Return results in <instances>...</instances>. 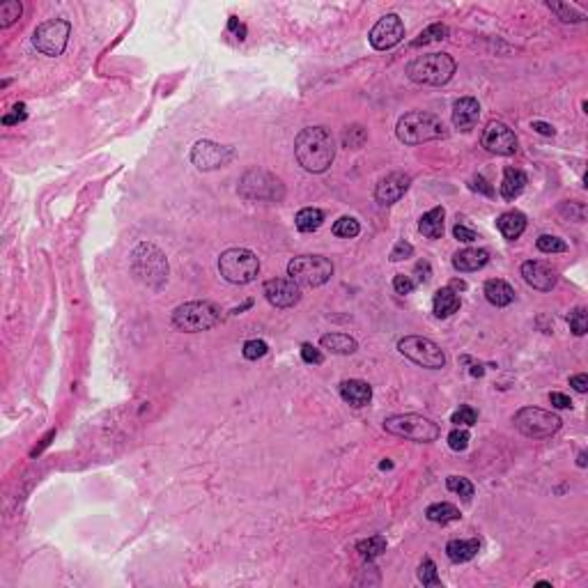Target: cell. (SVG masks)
Instances as JSON below:
<instances>
[{
    "label": "cell",
    "mask_w": 588,
    "mask_h": 588,
    "mask_svg": "<svg viewBox=\"0 0 588 588\" xmlns=\"http://www.w3.org/2000/svg\"><path fill=\"white\" fill-rule=\"evenodd\" d=\"M221 320V308L211 301H189L177 306L173 311V327L186 331V334H198L216 327Z\"/></svg>",
    "instance_id": "5"
},
{
    "label": "cell",
    "mask_w": 588,
    "mask_h": 588,
    "mask_svg": "<svg viewBox=\"0 0 588 588\" xmlns=\"http://www.w3.org/2000/svg\"><path fill=\"white\" fill-rule=\"evenodd\" d=\"M242 352H244V359L258 361V359H262V356L269 352V347H267V343H264V340H246Z\"/></svg>",
    "instance_id": "39"
},
{
    "label": "cell",
    "mask_w": 588,
    "mask_h": 588,
    "mask_svg": "<svg viewBox=\"0 0 588 588\" xmlns=\"http://www.w3.org/2000/svg\"><path fill=\"white\" fill-rule=\"evenodd\" d=\"M356 551L368 561L377 558L386 551V538L384 535H370V538H365V540H361L359 544H356Z\"/></svg>",
    "instance_id": "31"
},
{
    "label": "cell",
    "mask_w": 588,
    "mask_h": 588,
    "mask_svg": "<svg viewBox=\"0 0 588 588\" xmlns=\"http://www.w3.org/2000/svg\"><path fill=\"white\" fill-rule=\"evenodd\" d=\"M398 352L407 356L409 361H414L421 368L428 370H441L446 365V354L434 340L423 338V336H405L398 343Z\"/></svg>",
    "instance_id": "10"
},
{
    "label": "cell",
    "mask_w": 588,
    "mask_h": 588,
    "mask_svg": "<svg viewBox=\"0 0 588 588\" xmlns=\"http://www.w3.org/2000/svg\"><path fill=\"white\" fill-rule=\"evenodd\" d=\"M425 517L430 519V522L434 524H450V522H457L459 517V510L453 506V504H432L428 506V510H425Z\"/></svg>",
    "instance_id": "29"
},
{
    "label": "cell",
    "mask_w": 588,
    "mask_h": 588,
    "mask_svg": "<svg viewBox=\"0 0 588 588\" xmlns=\"http://www.w3.org/2000/svg\"><path fill=\"white\" fill-rule=\"evenodd\" d=\"M446 488L453 494H459V497L466 499V501L473 497V485L469 483L466 478H462V476H448Z\"/></svg>",
    "instance_id": "37"
},
{
    "label": "cell",
    "mask_w": 588,
    "mask_h": 588,
    "mask_svg": "<svg viewBox=\"0 0 588 588\" xmlns=\"http://www.w3.org/2000/svg\"><path fill=\"white\" fill-rule=\"evenodd\" d=\"M577 464H579V466H586V453H579V459H577Z\"/></svg>",
    "instance_id": "56"
},
{
    "label": "cell",
    "mask_w": 588,
    "mask_h": 588,
    "mask_svg": "<svg viewBox=\"0 0 588 588\" xmlns=\"http://www.w3.org/2000/svg\"><path fill=\"white\" fill-rule=\"evenodd\" d=\"M432 308L437 318H450L453 313L459 311V296L455 294L453 287H441L434 292L432 299Z\"/></svg>",
    "instance_id": "25"
},
{
    "label": "cell",
    "mask_w": 588,
    "mask_h": 588,
    "mask_svg": "<svg viewBox=\"0 0 588 588\" xmlns=\"http://www.w3.org/2000/svg\"><path fill=\"white\" fill-rule=\"evenodd\" d=\"M398 138L405 145H421L430 141H439L446 136V126L441 117L428 110H412L398 120Z\"/></svg>",
    "instance_id": "2"
},
{
    "label": "cell",
    "mask_w": 588,
    "mask_h": 588,
    "mask_svg": "<svg viewBox=\"0 0 588 588\" xmlns=\"http://www.w3.org/2000/svg\"><path fill=\"white\" fill-rule=\"evenodd\" d=\"M287 276L299 287H320L334 276V264L322 255H299L287 264Z\"/></svg>",
    "instance_id": "8"
},
{
    "label": "cell",
    "mask_w": 588,
    "mask_h": 588,
    "mask_svg": "<svg viewBox=\"0 0 588 588\" xmlns=\"http://www.w3.org/2000/svg\"><path fill=\"white\" fill-rule=\"evenodd\" d=\"M430 274H432V271H430V262L423 260V262L416 264V280H419V283H428Z\"/></svg>",
    "instance_id": "50"
},
{
    "label": "cell",
    "mask_w": 588,
    "mask_h": 588,
    "mask_svg": "<svg viewBox=\"0 0 588 588\" xmlns=\"http://www.w3.org/2000/svg\"><path fill=\"white\" fill-rule=\"evenodd\" d=\"M446 35H448V28H446L444 23H432V25H428V28H425V30L421 32L419 39L412 41V48L432 44V41H441V39H446Z\"/></svg>",
    "instance_id": "32"
},
{
    "label": "cell",
    "mask_w": 588,
    "mask_h": 588,
    "mask_svg": "<svg viewBox=\"0 0 588 588\" xmlns=\"http://www.w3.org/2000/svg\"><path fill=\"white\" fill-rule=\"evenodd\" d=\"M481 551V540L478 538H469V540H450L446 544V554L453 563H466L471 561L476 554Z\"/></svg>",
    "instance_id": "24"
},
{
    "label": "cell",
    "mask_w": 588,
    "mask_h": 588,
    "mask_svg": "<svg viewBox=\"0 0 588 588\" xmlns=\"http://www.w3.org/2000/svg\"><path fill=\"white\" fill-rule=\"evenodd\" d=\"M444 218H446L444 207H434L428 211V214L421 216L419 230L428 237V240H439V237L444 235Z\"/></svg>",
    "instance_id": "27"
},
{
    "label": "cell",
    "mask_w": 588,
    "mask_h": 588,
    "mask_svg": "<svg viewBox=\"0 0 588 588\" xmlns=\"http://www.w3.org/2000/svg\"><path fill=\"white\" fill-rule=\"evenodd\" d=\"M72 35V23L65 19H51L37 25V30L32 32V46H35L41 55L58 58L63 55L67 48V41Z\"/></svg>",
    "instance_id": "11"
},
{
    "label": "cell",
    "mask_w": 588,
    "mask_h": 588,
    "mask_svg": "<svg viewBox=\"0 0 588 588\" xmlns=\"http://www.w3.org/2000/svg\"><path fill=\"white\" fill-rule=\"evenodd\" d=\"M21 12H23V7L19 0H5V3L0 5V28H10L12 23L21 19Z\"/></svg>",
    "instance_id": "33"
},
{
    "label": "cell",
    "mask_w": 588,
    "mask_h": 588,
    "mask_svg": "<svg viewBox=\"0 0 588 588\" xmlns=\"http://www.w3.org/2000/svg\"><path fill=\"white\" fill-rule=\"evenodd\" d=\"M453 235H455V240H459V242H464V244H469V242H476L478 240V235L473 233V230H469L464 223H457L455 228H453Z\"/></svg>",
    "instance_id": "47"
},
{
    "label": "cell",
    "mask_w": 588,
    "mask_h": 588,
    "mask_svg": "<svg viewBox=\"0 0 588 588\" xmlns=\"http://www.w3.org/2000/svg\"><path fill=\"white\" fill-rule=\"evenodd\" d=\"M448 446L453 448V450H464L469 446V432L457 425V428L448 434Z\"/></svg>",
    "instance_id": "42"
},
{
    "label": "cell",
    "mask_w": 588,
    "mask_h": 588,
    "mask_svg": "<svg viewBox=\"0 0 588 588\" xmlns=\"http://www.w3.org/2000/svg\"><path fill=\"white\" fill-rule=\"evenodd\" d=\"M405 37V23L398 14H386L372 25L370 30V44L377 51H388L400 44Z\"/></svg>",
    "instance_id": "14"
},
{
    "label": "cell",
    "mask_w": 588,
    "mask_h": 588,
    "mask_svg": "<svg viewBox=\"0 0 588 588\" xmlns=\"http://www.w3.org/2000/svg\"><path fill=\"white\" fill-rule=\"evenodd\" d=\"M538 249L542 253H563V251H568V246L563 240H558V237L542 235V237H538Z\"/></svg>",
    "instance_id": "41"
},
{
    "label": "cell",
    "mask_w": 588,
    "mask_h": 588,
    "mask_svg": "<svg viewBox=\"0 0 588 588\" xmlns=\"http://www.w3.org/2000/svg\"><path fill=\"white\" fill-rule=\"evenodd\" d=\"M409 182H412V177L405 173H391L386 177H381L377 189H374V198L381 204H393L407 193Z\"/></svg>",
    "instance_id": "17"
},
{
    "label": "cell",
    "mask_w": 588,
    "mask_h": 588,
    "mask_svg": "<svg viewBox=\"0 0 588 588\" xmlns=\"http://www.w3.org/2000/svg\"><path fill=\"white\" fill-rule=\"evenodd\" d=\"M294 157L308 173H325L336 159V141L327 126H306L294 138Z\"/></svg>",
    "instance_id": "1"
},
{
    "label": "cell",
    "mask_w": 588,
    "mask_h": 588,
    "mask_svg": "<svg viewBox=\"0 0 588 588\" xmlns=\"http://www.w3.org/2000/svg\"><path fill=\"white\" fill-rule=\"evenodd\" d=\"M359 233H361L359 221L352 218V216H343V218H338L336 223H334V235H336V237H345V240H352V237H356Z\"/></svg>",
    "instance_id": "34"
},
{
    "label": "cell",
    "mask_w": 588,
    "mask_h": 588,
    "mask_svg": "<svg viewBox=\"0 0 588 588\" xmlns=\"http://www.w3.org/2000/svg\"><path fill=\"white\" fill-rule=\"evenodd\" d=\"M490 262V253L485 249H464L453 255V267L457 271H478Z\"/></svg>",
    "instance_id": "22"
},
{
    "label": "cell",
    "mask_w": 588,
    "mask_h": 588,
    "mask_svg": "<svg viewBox=\"0 0 588 588\" xmlns=\"http://www.w3.org/2000/svg\"><path fill=\"white\" fill-rule=\"evenodd\" d=\"M526 184H528V177L524 170L508 166L504 170V182H501V195H504V200L513 202L515 198H519L522 191L526 189Z\"/></svg>",
    "instance_id": "21"
},
{
    "label": "cell",
    "mask_w": 588,
    "mask_h": 588,
    "mask_svg": "<svg viewBox=\"0 0 588 588\" xmlns=\"http://www.w3.org/2000/svg\"><path fill=\"white\" fill-rule=\"evenodd\" d=\"M513 423H515V428L528 439H547L551 434H556L561 430V425H563V421H561L556 414L544 412V409H538V407L519 409Z\"/></svg>",
    "instance_id": "9"
},
{
    "label": "cell",
    "mask_w": 588,
    "mask_h": 588,
    "mask_svg": "<svg viewBox=\"0 0 588 588\" xmlns=\"http://www.w3.org/2000/svg\"><path fill=\"white\" fill-rule=\"evenodd\" d=\"M570 386H575V391H579V393H586L588 391V377L586 374H575V377H570Z\"/></svg>",
    "instance_id": "52"
},
{
    "label": "cell",
    "mask_w": 588,
    "mask_h": 588,
    "mask_svg": "<svg viewBox=\"0 0 588 588\" xmlns=\"http://www.w3.org/2000/svg\"><path fill=\"white\" fill-rule=\"evenodd\" d=\"M294 223H296V230H301V233H313V230H318L322 223H325V211L318 207H306L296 214Z\"/></svg>",
    "instance_id": "30"
},
{
    "label": "cell",
    "mask_w": 588,
    "mask_h": 588,
    "mask_svg": "<svg viewBox=\"0 0 588 588\" xmlns=\"http://www.w3.org/2000/svg\"><path fill=\"white\" fill-rule=\"evenodd\" d=\"M476 421H478V414H476V409L473 407H459L457 412L453 414V419H450V423H455V425H462V428H471V425H476Z\"/></svg>",
    "instance_id": "40"
},
{
    "label": "cell",
    "mask_w": 588,
    "mask_h": 588,
    "mask_svg": "<svg viewBox=\"0 0 588 588\" xmlns=\"http://www.w3.org/2000/svg\"><path fill=\"white\" fill-rule=\"evenodd\" d=\"M481 117V104L473 97H462L453 104V124L459 131H471Z\"/></svg>",
    "instance_id": "19"
},
{
    "label": "cell",
    "mask_w": 588,
    "mask_h": 588,
    "mask_svg": "<svg viewBox=\"0 0 588 588\" xmlns=\"http://www.w3.org/2000/svg\"><path fill=\"white\" fill-rule=\"evenodd\" d=\"M419 582L423 586H441V579L437 575V566H434L432 558H425L421 568H419Z\"/></svg>",
    "instance_id": "36"
},
{
    "label": "cell",
    "mask_w": 588,
    "mask_h": 588,
    "mask_svg": "<svg viewBox=\"0 0 588 588\" xmlns=\"http://www.w3.org/2000/svg\"><path fill=\"white\" fill-rule=\"evenodd\" d=\"M471 189H473V191H483L485 195H494V189L488 184V180H485V177H481V175L473 177V180H471Z\"/></svg>",
    "instance_id": "51"
},
{
    "label": "cell",
    "mask_w": 588,
    "mask_h": 588,
    "mask_svg": "<svg viewBox=\"0 0 588 588\" xmlns=\"http://www.w3.org/2000/svg\"><path fill=\"white\" fill-rule=\"evenodd\" d=\"M412 253H414V246L409 244V242H405V240H400L393 246V251H391V260H393V262L407 260V258H412Z\"/></svg>",
    "instance_id": "43"
},
{
    "label": "cell",
    "mask_w": 588,
    "mask_h": 588,
    "mask_svg": "<svg viewBox=\"0 0 588 588\" xmlns=\"http://www.w3.org/2000/svg\"><path fill=\"white\" fill-rule=\"evenodd\" d=\"M568 325H570V331H573L575 336H584L586 334V331H588V315H586L584 306H577V308L568 315Z\"/></svg>",
    "instance_id": "35"
},
{
    "label": "cell",
    "mask_w": 588,
    "mask_h": 588,
    "mask_svg": "<svg viewBox=\"0 0 588 588\" xmlns=\"http://www.w3.org/2000/svg\"><path fill=\"white\" fill-rule=\"evenodd\" d=\"M235 152L228 145H218L214 141H198L191 150V164L198 170H218L233 161Z\"/></svg>",
    "instance_id": "13"
},
{
    "label": "cell",
    "mask_w": 588,
    "mask_h": 588,
    "mask_svg": "<svg viewBox=\"0 0 588 588\" xmlns=\"http://www.w3.org/2000/svg\"><path fill=\"white\" fill-rule=\"evenodd\" d=\"M414 280L409 278V276H405V274H398L396 278H393V289L398 294H412L414 292Z\"/></svg>",
    "instance_id": "46"
},
{
    "label": "cell",
    "mask_w": 588,
    "mask_h": 588,
    "mask_svg": "<svg viewBox=\"0 0 588 588\" xmlns=\"http://www.w3.org/2000/svg\"><path fill=\"white\" fill-rule=\"evenodd\" d=\"M384 430L396 434V437H405L409 441H419V444H430V441L439 439V425L425 419L421 414H396L388 416L384 421Z\"/></svg>",
    "instance_id": "7"
},
{
    "label": "cell",
    "mask_w": 588,
    "mask_h": 588,
    "mask_svg": "<svg viewBox=\"0 0 588 588\" xmlns=\"http://www.w3.org/2000/svg\"><path fill=\"white\" fill-rule=\"evenodd\" d=\"M230 30H235V32H240V39H244L246 35V30H244V25L237 21V16H230Z\"/></svg>",
    "instance_id": "54"
},
{
    "label": "cell",
    "mask_w": 588,
    "mask_h": 588,
    "mask_svg": "<svg viewBox=\"0 0 588 588\" xmlns=\"http://www.w3.org/2000/svg\"><path fill=\"white\" fill-rule=\"evenodd\" d=\"M340 398L352 407H365L372 400V386L363 379H345L340 381Z\"/></svg>",
    "instance_id": "20"
},
{
    "label": "cell",
    "mask_w": 588,
    "mask_h": 588,
    "mask_svg": "<svg viewBox=\"0 0 588 588\" xmlns=\"http://www.w3.org/2000/svg\"><path fill=\"white\" fill-rule=\"evenodd\" d=\"M14 113L12 115H5L3 117V124H14V122H23L25 117H28V113H25V104H16L14 108Z\"/></svg>",
    "instance_id": "48"
},
{
    "label": "cell",
    "mask_w": 588,
    "mask_h": 588,
    "mask_svg": "<svg viewBox=\"0 0 588 588\" xmlns=\"http://www.w3.org/2000/svg\"><path fill=\"white\" fill-rule=\"evenodd\" d=\"M485 299H488L492 306H497V308H504V306H510L515 301V289L510 287L506 280L492 278L485 283Z\"/></svg>",
    "instance_id": "23"
},
{
    "label": "cell",
    "mask_w": 588,
    "mask_h": 588,
    "mask_svg": "<svg viewBox=\"0 0 588 588\" xmlns=\"http://www.w3.org/2000/svg\"><path fill=\"white\" fill-rule=\"evenodd\" d=\"M264 296L276 308H292L301 299V287L292 278H271L264 283Z\"/></svg>",
    "instance_id": "16"
},
{
    "label": "cell",
    "mask_w": 588,
    "mask_h": 588,
    "mask_svg": "<svg viewBox=\"0 0 588 588\" xmlns=\"http://www.w3.org/2000/svg\"><path fill=\"white\" fill-rule=\"evenodd\" d=\"M455 70L457 65L448 53H428L407 65V76L421 85H446Z\"/></svg>",
    "instance_id": "3"
},
{
    "label": "cell",
    "mask_w": 588,
    "mask_h": 588,
    "mask_svg": "<svg viewBox=\"0 0 588 588\" xmlns=\"http://www.w3.org/2000/svg\"><path fill=\"white\" fill-rule=\"evenodd\" d=\"M131 269H133V276L152 289H159L168 280L166 255L152 244H141L131 253Z\"/></svg>",
    "instance_id": "4"
},
{
    "label": "cell",
    "mask_w": 588,
    "mask_h": 588,
    "mask_svg": "<svg viewBox=\"0 0 588 588\" xmlns=\"http://www.w3.org/2000/svg\"><path fill=\"white\" fill-rule=\"evenodd\" d=\"M240 193L249 200H280L283 198V182L276 175L267 173V170L251 168L249 173H244L240 180Z\"/></svg>",
    "instance_id": "12"
},
{
    "label": "cell",
    "mask_w": 588,
    "mask_h": 588,
    "mask_svg": "<svg viewBox=\"0 0 588 588\" xmlns=\"http://www.w3.org/2000/svg\"><path fill=\"white\" fill-rule=\"evenodd\" d=\"M363 141H365V131L361 129V126H352V129L345 133V145L347 148H352V150L361 148Z\"/></svg>",
    "instance_id": "45"
},
{
    "label": "cell",
    "mask_w": 588,
    "mask_h": 588,
    "mask_svg": "<svg viewBox=\"0 0 588 588\" xmlns=\"http://www.w3.org/2000/svg\"><path fill=\"white\" fill-rule=\"evenodd\" d=\"M497 228L506 240L513 242L517 237H522V233L526 230V216L522 211H506V214L497 218Z\"/></svg>",
    "instance_id": "26"
},
{
    "label": "cell",
    "mask_w": 588,
    "mask_h": 588,
    "mask_svg": "<svg viewBox=\"0 0 588 588\" xmlns=\"http://www.w3.org/2000/svg\"><path fill=\"white\" fill-rule=\"evenodd\" d=\"M549 403L556 407V409H570L573 407V400L563 393H549Z\"/></svg>",
    "instance_id": "49"
},
{
    "label": "cell",
    "mask_w": 588,
    "mask_h": 588,
    "mask_svg": "<svg viewBox=\"0 0 588 588\" xmlns=\"http://www.w3.org/2000/svg\"><path fill=\"white\" fill-rule=\"evenodd\" d=\"M301 359L306 363H313V365H320L322 361H325V356H322V352L318 347H313L311 343H303L301 345Z\"/></svg>",
    "instance_id": "44"
},
{
    "label": "cell",
    "mask_w": 588,
    "mask_h": 588,
    "mask_svg": "<svg viewBox=\"0 0 588 588\" xmlns=\"http://www.w3.org/2000/svg\"><path fill=\"white\" fill-rule=\"evenodd\" d=\"M218 271L228 283L246 285L258 278L260 260H258V255L249 249H228L221 253V258H218Z\"/></svg>",
    "instance_id": "6"
},
{
    "label": "cell",
    "mask_w": 588,
    "mask_h": 588,
    "mask_svg": "<svg viewBox=\"0 0 588 588\" xmlns=\"http://www.w3.org/2000/svg\"><path fill=\"white\" fill-rule=\"evenodd\" d=\"M547 5H549L551 12L558 14L561 21H566V23H579V21H584V14L575 12V7H570V5H566V3H547Z\"/></svg>",
    "instance_id": "38"
},
{
    "label": "cell",
    "mask_w": 588,
    "mask_h": 588,
    "mask_svg": "<svg viewBox=\"0 0 588 588\" xmlns=\"http://www.w3.org/2000/svg\"><path fill=\"white\" fill-rule=\"evenodd\" d=\"M320 345L329 349V352H334V354H354L356 352V340L352 336H347V334H327V336H322L320 340Z\"/></svg>",
    "instance_id": "28"
},
{
    "label": "cell",
    "mask_w": 588,
    "mask_h": 588,
    "mask_svg": "<svg viewBox=\"0 0 588 588\" xmlns=\"http://www.w3.org/2000/svg\"><path fill=\"white\" fill-rule=\"evenodd\" d=\"M531 126H533V129L538 131V133H542V136H554V126L547 124V122H538V120H535Z\"/></svg>",
    "instance_id": "53"
},
{
    "label": "cell",
    "mask_w": 588,
    "mask_h": 588,
    "mask_svg": "<svg viewBox=\"0 0 588 588\" xmlns=\"http://www.w3.org/2000/svg\"><path fill=\"white\" fill-rule=\"evenodd\" d=\"M522 276L528 285L533 289H540V292H549V289L556 285V271L551 267H547L544 262L538 260H528L522 264Z\"/></svg>",
    "instance_id": "18"
},
{
    "label": "cell",
    "mask_w": 588,
    "mask_h": 588,
    "mask_svg": "<svg viewBox=\"0 0 588 588\" xmlns=\"http://www.w3.org/2000/svg\"><path fill=\"white\" fill-rule=\"evenodd\" d=\"M483 148L490 150L492 155L510 157L517 152V136L504 122H490L483 133Z\"/></svg>",
    "instance_id": "15"
},
{
    "label": "cell",
    "mask_w": 588,
    "mask_h": 588,
    "mask_svg": "<svg viewBox=\"0 0 588 588\" xmlns=\"http://www.w3.org/2000/svg\"><path fill=\"white\" fill-rule=\"evenodd\" d=\"M450 287H459V289H464V287H466V283H464V280H453V285H450Z\"/></svg>",
    "instance_id": "55"
}]
</instances>
